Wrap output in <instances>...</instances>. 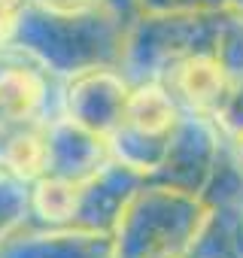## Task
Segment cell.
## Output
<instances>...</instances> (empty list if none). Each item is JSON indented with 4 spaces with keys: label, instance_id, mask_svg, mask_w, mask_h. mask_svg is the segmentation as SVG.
<instances>
[{
    "label": "cell",
    "instance_id": "cell-1",
    "mask_svg": "<svg viewBox=\"0 0 243 258\" xmlns=\"http://www.w3.org/2000/svg\"><path fill=\"white\" fill-rule=\"evenodd\" d=\"M210 219V207L192 191L137 188L115 213L112 252L115 258H183L201 243Z\"/></svg>",
    "mask_w": 243,
    "mask_h": 258
},
{
    "label": "cell",
    "instance_id": "cell-2",
    "mask_svg": "<svg viewBox=\"0 0 243 258\" xmlns=\"http://www.w3.org/2000/svg\"><path fill=\"white\" fill-rule=\"evenodd\" d=\"M128 91V82L109 67L76 70L64 91V115L109 140L122 124Z\"/></svg>",
    "mask_w": 243,
    "mask_h": 258
},
{
    "label": "cell",
    "instance_id": "cell-3",
    "mask_svg": "<svg viewBox=\"0 0 243 258\" xmlns=\"http://www.w3.org/2000/svg\"><path fill=\"white\" fill-rule=\"evenodd\" d=\"M112 164L109 140L61 115L46 121V173L73 182H91Z\"/></svg>",
    "mask_w": 243,
    "mask_h": 258
},
{
    "label": "cell",
    "instance_id": "cell-4",
    "mask_svg": "<svg viewBox=\"0 0 243 258\" xmlns=\"http://www.w3.org/2000/svg\"><path fill=\"white\" fill-rule=\"evenodd\" d=\"M164 73L170 76L167 88L176 97V103L204 118L216 115L234 79L216 52H189L176 64H170Z\"/></svg>",
    "mask_w": 243,
    "mask_h": 258
},
{
    "label": "cell",
    "instance_id": "cell-5",
    "mask_svg": "<svg viewBox=\"0 0 243 258\" xmlns=\"http://www.w3.org/2000/svg\"><path fill=\"white\" fill-rule=\"evenodd\" d=\"M0 258H115L112 231L64 225L49 231H16L0 243Z\"/></svg>",
    "mask_w": 243,
    "mask_h": 258
},
{
    "label": "cell",
    "instance_id": "cell-6",
    "mask_svg": "<svg viewBox=\"0 0 243 258\" xmlns=\"http://www.w3.org/2000/svg\"><path fill=\"white\" fill-rule=\"evenodd\" d=\"M179 118H183L179 103L170 94V88L161 79H149V82H140L137 88L128 91L118 131L128 134V137H137V140H146L152 146L167 149L170 134L179 124Z\"/></svg>",
    "mask_w": 243,
    "mask_h": 258
},
{
    "label": "cell",
    "instance_id": "cell-7",
    "mask_svg": "<svg viewBox=\"0 0 243 258\" xmlns=\"http://www.w3.org/2000/svg\"><path fill=\"white\" fill-rule=\"evenodd\" d=\"M46 100H49V88H46L43 67L37 61L0 67V131L43 118Z\"/></svg>",
    "mask_w": 243,
    "mask_h": 258
},
{
    "label": "cell",
    "instance_id": "cell-8",
    "mask_svg": "<svg viewBox=\"0 0 243 258\" xmlns=\"http://www.w3.org/2000/svg\"><path fill=\"white\" fill-rule=\"evenodd\" d=\"M0 173L34 182L46 173V121H25L0 131Z\"/></svg>",
    "mask_w": 243,
    "mask_h": 258
},
{
    "label": "cell",
    "instance_id": "cell-9",
    "mask_svg": "<svg viewBox=\"0 0 243 258\" xmlns=\"http://www.w3.org/2000/svg\"><path fill=\"white\" fill-rule=\"evenodd\" d=\"M82 198H85V185L82 182H73V179H64V176H52V173H43L40 179H34L28 185L31 216H37L49 228L76 225L79 213H82Z\"/></svg>",
    "mask_w": 243,
    "mask_h": 258
},
{
    "label": "cell",
    "instance_id": "cell-10",
    "mask_svg": "<svg viewBox=\"0 0 243 258\" xmlns=\"http://www.w3.org/2000/svg\"><path fill=\"white\" fill-rule=\"evenodd\" d=\"M31 216L28 204V182H19L7 173H0V243L22 231L25 219Z\"/></svg>",
    "mask_w": 243,
    "mask_h": 258
},
{
    "label": "cell",
    "instance_id": "cell-11",
    "mask_svg": "<svg viewBox=\"0 0 243 258\" xmlns=\"http://www.w3.org/2000/svg\"><path fill=\"white\" fill-rule=\"evenodd\" d=\"M28 7L49 16H88L100 7V0H28Z\"/></svg>",
    "mask_w": 243,
    "mask_h": 258
},
{
    "label": "cell",
    "instance_id": "cell-12",
    "mask_svg": "<svg viewBox=\"0 0 243 258\" xmlns=\"http://www.w3.org/2000/svg\"><path fill=\"white\" fill-rule=\"evenodd\" d=\"M28 0H0V16H19Z\"/></svg>",
    "mask_w": 243,
    "mask_h": 258
},
{
    "label": "cell",
    "instance_id": "cell-13",
    "mask_svg": "<svg viewBox=\"0 0 243 258\" xmlns=\"http://www.w3.org/2000/svg\"><path fill=\"white\" fill-rule=\"evenodd\" d=\"M234 143H237V155H240V161H243V134H237Z\"/></svg>",
    "mask_w": 243,
    "mask_h": 258
}]
</instances>
